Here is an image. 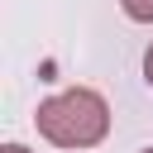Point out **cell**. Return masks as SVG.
<instances>
[{
	"label": "cell",
	"mask_w": 153,
	"mask_h": 153,
	"mask_svg": "<svg viewBox=\"0 0 153 153\" xmlns=\"http://www.w3.org/2000/svg\"><path fill=\"white\" fill-rule=\"evenodd\" d=\"M33 124L48 143L57 148H96L105 134H110V105L100 91L91 86H67L48 100H38L33 110Z\"/></svg>",
	"instance_id": "cell-1"
},
{
	"label": "cell",
	"mask_w": 153,
	"mask_h": 153,
	"mask_svg": "<svg viewBox=\"0 0 153 153\" xmlns=\"http://www.w3.org/2000/svg\"><path fill=\"white\" fill-rule=\"evenodd\" d=\"M120 10H124L134 24H153V0H120Z\"/></svg>",
	"instance_id": "cell-2"
},
{
	"label": "cell",
	"mask_w": 153,
	"mask_h": 153,
	"mask_svg": "<svg viewBox=\"0 0 153 153\" xmlns=\"http://www.w3.org/2000/svg\"><path fill=\"white\" fill-rule=\"evenodd\" d=\"M143 81H148V86H153V43H148V48H143Z\"/></svg>",
	"instance_id": "cell-3"
},
{
	"label": "cell",
	"mask_w": 153,
	"mask_h": 153,
	"mask_svg": "<svg viewBox=\"0 0 153 153\" xmlns=\"http://www.w3.org/2000/svg\"><path fill=\"white\" fill-rule=\"evenodd\" d=\"M0 153H29V148H24V143H5Z\"/></svg>",
	"instance_id": "cell-4"
},
{
	"label": "cell",
	"mask_w": 153,
	"mask_h": 153,
	"mask_svg": "<svg viewBox=\"0 0 153 153\" xmlns=\"http://www.w3.org/2000/svg\"><path fill=\"white\" fill-rule=\"evenodd\" d=\"M139 153H153V143H148V148H139Z\"/></svg>",
	"instance_id": "cell-5"
}]
</instances>
